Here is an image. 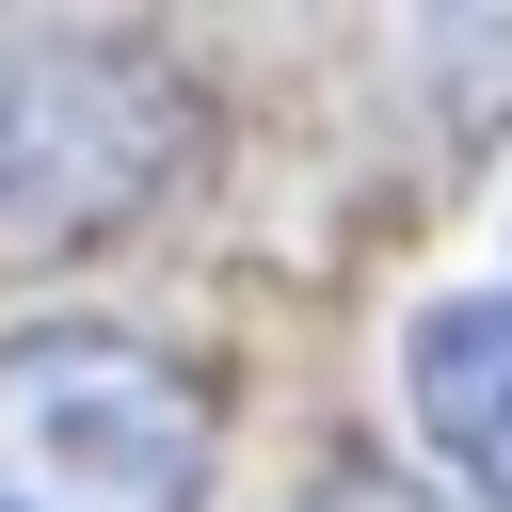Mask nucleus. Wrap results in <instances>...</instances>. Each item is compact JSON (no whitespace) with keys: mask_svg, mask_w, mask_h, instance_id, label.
Listing matches in <instances>:
<instances>
[{"mask_svg":"<svg viewBox=\"0 0 512 512\" xmlns=\"http://www.w3.org/2000/svg\"><path fill=\"white\" fill-rule=\"evenodd\" d=\"M192 160V80L144 32L16 16L0 32V256H80L144 224Z\"/></svg>","mask_w":512,"mask_h":512,"instance_id":"f257e3e1","label":"nucleus"},{"mask_svg":"<svg viewBox=\"0 0 512 512\" xmlns=\"http://www.w3.org/2000/svg\"><path fill=\"white\" fill-rule=\"evenodd\" d=\"M208 384L128 320L0 336V512H208Z\"/></svg>","mask_w":512,"mask_h":512,"instance_id":"f03ea898","label":"nucleus"},{"mask_svg":"<svg viewBox=\"0 0 512 512\" xmlns=\"http://www.w3.org/2000/svg\"><path fill=\"white\" fill-rule=\"evenodd\" d=\"M304 512H464V496H432V480H400V464H320Z\"/></svg>","mask_w":512,"mask_h":512,"instance_id":"20e7f679","label":"nucleus"},{"mask_svg":"<svg viewBox=\"0 0 512 512\" xmlns=\"http://www.w3.org/2000/svg\"><path fill=\"white\" fill-rule=\"evenodd\" d=\"M400 400H416L432 464L464 480V512H512V240H496V272H464L400 320Z\"/></svg>","mask_w":512,"mask_h":512,"instance_id":"7ed1b4c3","label":"nucleus"}]
</instances>
